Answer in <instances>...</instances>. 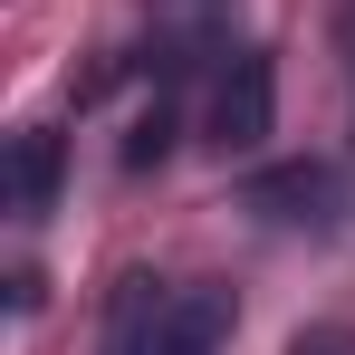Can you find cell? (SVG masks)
Here are the masks:
<instances>
[{
	"label": "cell",
	"mask_w": 355,
	"mask_h": 355,
	"mask_svg": "<svg viewBox=\"0 0 355 355\" xmlns=\"http://www.w3.org/2000/svg\"><path fill=\"white\" fill-rule=\"evenodd\" d=\"M240 202H250L269 231L327 240V231H336V211H346V173H336L327 154H288V164H259V173L240 182Z\"/></svg>",
	"instance_id": "3"
},
{
	"label": "cell",
	"mask_w": 355,
	"mask_h": 355,
	"mask_svg": "<svg viewBox=\"0 0 355 355\" xmlns=\"http://www.w3.org/2000/svg\"><path fill=\"white\" fill-rule=\"evenodd\" d=\"M297 355H355V346H346V336H307Z\"/></svg>",
	"instance_id": "6"
},
{
	"label": "cell",
	"mask_w": 355,
	"mask_h": 355,
	"mask_svg": "<svg viewBox=\"0 0 355 355\" xmlns=\"http://www.w3.org/2000/svg\"><path fill=\"white\" fill-rule=\"evenodd\" d=\"M279 125V67L269 49H231L211 67V96H202V144L211 154H259Z\"/></svg>",
	"instance_id": "2"
},
{
	"label": "cell",
	"mask_w": 355,
	"mask_h": 355,
	"mask_svg": "<svg viewBox=\"0 0 355 355\" xmlns=\"http://www.w3.org/2000/svg\"><path fill=\"white\" fill-rule=\"evenodd\" d=\"M164 144H173V106H154V116H135V144H125V173H144V164H164Z\"/></svg>",
	"instance_id": "5"
},
{
	"label": "cell",
	"mask_w": 355,
	"mask_h": 355,
	"mask_svg": "<svg viewBox=\"0 0 355 355\" xmlns=\"http://www.w3.org/2000/svg\"><path fill=\"white\" fill-rule=\"evenodd\" d=\"M58 173H67L58 135L29 125V135L10 144V211H19V221H49V211H58Z\"/></svg>",
	"instance_id": "4"
},
{
	"label": "cell",
	"mask_w": 355,
	"mask_h": 355,
	"mask_svg": "<svg viewBox=\"0 0 355 355\" xmlns=\"http://www.w3.org/2000/svg\"><path fill=\"white\" fill-rule=\"evenodd\" d=\"M240 327V297L221 279H154L135 269L106 297V346L96 355H221Z\"/></svg>",
	"instance_id": "1"
}]
</instances>
